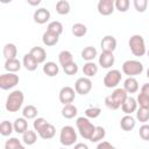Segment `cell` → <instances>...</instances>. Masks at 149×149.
I'll return each mask as SVG.
<instances>
[{
    "mask_svg": "<svg viewBox=\"0 0 149 149\" xmlns=\"http://www.w3.org/2000/svg\"><path fill=\"white\" fill-rule=\"evenodd\" d=\"M23 100H24V95H23V92L20 91V90H15L13 92H10L7 97V100H6V109L10 113H15L17 112L22 105H23Z\"/></svg>",
    "mask_w": 149,
    "mask_h": 149,
    "instance_id": "cell-1",
    "label": "cell"
},
{
    "mask_svg": "<svg viewBox=\"0 0 149 149\" xmlns=\"http://www.w3.org/2000/svg\"><path fill=\"white\" fill-rule=\"evenodd\" d=\"M76 126H77V129L80 134L81 137L86 139V140H90L95 130V127L87 118H84V116H79L77 118L76 120Z\"/></svg>",
    "mask_w": 149,
    "mask_h": 149,
    "instance_id": "cell-2",
    "label": "cell"
},
{
    "mask_svg": "<svg viewBox=\"0 0 149 149\" xmlns=\"http://www.w3.org/2000/svg\"><path fill=\"white\" fill-rule=\"evenodd\" d=\"M128 45H129L130 51L133 52V55L136 56V57H142L147 52L146 42H144V38L141 35H137V34L133 35L128 41Z\"/></svg>",
    "mask_w": 149,
    "mask_h": 149,
    "instance_id": "cell-3",
    "label": "cell"
},
{
    "mask_svg": "<svg viewBox=\"0 0 149 149\" xmlns=\"http://www.w3.org/2000/svg\"><path fill=\"white\" fill-rule=\"evenodd\" d=\"M122 72L128 77H135L143 72V64L136 59H128L122 64Z\"/></svg>",
    "mask_w": 149,
    "mask_h": 149,
    "instance_id": "cell-4",
    "label": "cell"
},
{
    "mask_svg": "<svg viewBox=\"0 0 149 149\" xmlns=\"http://www.w3.org/2000/svg\"><path fill=\"white\" fill-rule=\"evenodd\" d=\"M77 141V133L72 126H64L59 133V142L64 147L73 146Z\"/></svg>",
    "mask_w": 149,
    "mask_h": 149,
    "instance_id": "cell-5",
    "label": "cell"
},
{
    "mask_svg": "<svg viewBox=\"0 0 149 149\" xmlns=\"http://www.w3.org/2000/svg\"><path fill=\"white\" fill-rule=\"evenodd\" d=\"M20 81V78L17 74L15 73H3L0 76V87L2 90H10L13 87H15Z\"/></svg>",
    "mask_w": 149,
    "mask_h": 149,
    "instance_id": "cell-6",
    "label": "cell"
},
{
    "mask_svg": "<svg viewBox=\"0 0 149 149\" xmlns=\"http://www.w3.org/2000/svg\"><path fill=\"white\" fill-rule=\"evenodd\" d=\"M121 81V72L116 69L109 70L104 77V85L107 88H114Z\"/></svg>",
    "mask_w": 149,
    "mask_h": 149,
    "instance_id": "cell-7",
    "label": "cell"
},
{
    "mask_svg": "<svg viewBox=\"0 0 149 149\" xmlns=\"http://www.w3.org/2000/svg\"><path fill=\"white\" fill-rule=\"evenodd\" d=\"M74 90L78 94L85 95L92 90V81L87 77H80L74 83Z\"/></svg>",
    "mask_w": 149,
    "mask_h": 149,
    "instance_id": "cell-8",
    "label": "cell"
},
{
    "mask_svg": "<svg viewBox=\"0 0 149 149\" xmlns=\"http://www.w3.org/2000/svg\"><path fill=\"white\" fill-rule=\"evenodd\" d=\"M76 90L72 88L71 86H64L61 88L59 91V94H58V98H59V101L63 104V105H68V104H71L73 100H74V97H76Z\"/></svg>",
    "mask_w": 149,
    "mask_h": 149,
    "instance_id": "cell-9",
    "label": "cell"
},
{
    "mask_svg": "<svg viewBox=\"0 0 149 149\" xmlns=\"http://www.w3.org/2000/svg\"><path fill=\"white\" fill-rule=\"evenodd\" d=\"M98 12L99 14L104 15V16H107V15H111L114 9H115V6H114V1L113 0H100L98 2Z\"/></svg>",
    "mask_w": 149,
    "mask_h": 149,
    "instance_id": "cell-10",
    "label": "cell"
},
{
    "mask_svg": "<svg viewBox=\"0 0 149 149\" xmlns=\"http://www.w3.org/2000/svg\"><path fill=\"white\" fill-rule=\"evenodd\" d=\"M100 47L102 51H107V52H113L116 49V40L114 36L112 35H106L105 37H102L101 42H100Z\"/></svg>",
    "mask_w": 149,
    "mask_h": 149,
    "instance_id": "cell-11",
    "label": "cell"
},
{
    "mask_svg": "<svg viewBox=\"0 0 149 149\" xmlns=\"http://www.w3.org/2000/svg\"><path fill=\"white\" fill-rule=\"evenodd\" d=\"M137 101L135 98L133 97H127V99L123 101V104L121 105V109L123 113H126V115H132V113L137 111Z\"/></svg>",
    "mask_w": 149,
    "mask_h": 149,
    "instance_id": "cell-12",
    "label": "cell"
},
{
    "mask_svg": "<svg viewBox=\"0 0 149 149\" xmlns=\"http://www.w3.org/2000/svg\"><path fill=\"white\" fill-rule=\"evenodd\" d=\"M34 21L38 24H44L50 20V12L47 8H38L34 12Z\"/></svg>",
    "mask_w": 149,
    "mask_h": 149,
    "instance_id": "cell-13",
    "label": "cell"
},
{
    "mask_svg": "<svg viewBox=\"0 0 149 149\" xmlns=\"http://www.w3.org/2000/svg\"><path fill=\"white\" fill-rule=\"evenodd\" d=\"M115 62L114 55L113 52H107V51H102L99 56V65L102 69H109Z\"/></svg>",
    "mask_w": 149,
    "mask_h": 149,
    "instance_id": "cell-14",
    "label": "cell"
},
{
    "mask_svg": "<svg viewBox=\"0 0 149 149\" xmlns=\"http://www.w3.org/2000/svg\"><path fill=\"white\" fill-rule=\"evenodd\" d=\"M55 134H56V128L54 127V125H51L49 122L38 132L40 137L43 140H50L55 136Z\"/></svg>",
    "mask_w": 149,
    "mask_h": 149,
    "instance_id": "cell-15",
    "label": "cell"
},
{
    "mask_svg": "<svg viewBox=\"0 0 149 149\" xmlns=\"http://www.w3.org/2000/svg\"><path fill=\"white\" fill-rule=\"evenodd\" d=\"M123 88L127 93H135L139 90V81L136 78L134 77H128L125 81H123Z\"/></svg>",
    "mask_w": 149,
    "mask_h": 149,
    "instance_id": "cell-16",
    "label": "cell"
},
{
    "mask_svg": "<svg viewBox=\"0 0 149 149\" xmlns=\"http://www.w3.org/2000/svg\"><path fill=\"white\" fill-rule=\"evenodd\" d=\"M22 65H23L24 69L28 70V71H35V70L37 69L38 63H37V61H36L30 54H26V55L23 56V59H22Z\"/></svg>",
    "mask_w": 149,
    "mask_h": 149,
    "instance_id": "cell-17",
    "label": "cell"
},
{
    "mask_svg": "<svg viewBox=\"0 0 149 149\" xmlns=\"http://www.w3.org/2000/svg\"><path fill=\"white\" fill-rule=\"evenodd\" d=\"M135 119L132 116V115H125L121 118V121H120V127L122 128V130L125 132H130L133 130V128L135 127Z\"/></svg>",
    "mask_w": 149,
    "mask_h": 149,
    "instance_id": "cell-18",
    "label": "cell"
},
{
    "mask_svg": "<svg viewBox=\"0 0 149 149\" xmlns=\"http://www.w3.org/2000/svg\"><path fill=\"white\" fill-rule=\"evenodd\" d=\"M29 54L37 61L38 64L43 63L45 61V58H47V52H45V50L42 47H34V48H31Z\"/></svg>",
    "mask_w": 149,
    "mask_h": 149,
    "instance_id": "cell-19",
    "label": "cell"
},
{
    "mask_svg": "<svg viewBox=\"0 0 149 149\" xmlns=\"http://www.w3.org/2000/svg\"><path fill=\"white\" fill-rule=\"evenodd\" d=\"M58 40H59V36H58V35H56V34H54V33H50V31H48V30H47V31L43 34V36H42V42H43V44L47 45V47H52V45L57 44V43H58Z\"/></svg>",
    "mask_w": 149,
    "mask_h": 149,
    "instance_id": "cell-20",
    "label": "cell"
},
{
    "mask_svg": "<svg viewBox=\"0 0 149 149\" xmlns=\"http://www.w3.org/2000/svg\"><path fill=\"white\" fill-rule=\"evenodd\" d=\"M21 66H22V63L17 58L6 59V62H5V70L10 73H15L16 71H19L21 69Z\"/></svg>",
    "mask_w": 149,
    "mask_h": 149,
    "instance_id": "cell-21",
    "label": "cell"
},
{
    "mask_svg": "<svg viewBox=\"0 0 149 149\" xmlns=\"http://www.w3.org/2000/svg\"><path fill=\"white\" fill-rule=\"evenodd\" d=\"M43 72L48 77H55L59 72V68L55 62H47L43 65Z\"/></svg>",
    "mask_w": 149,
    "mask_h": 149,
    "instance_id": "cell-22",
    "label": "cell"
},
{
    "mask_svg": "<svg viewBox=\"0 0 149 149\" xmlns=\"http://www.w3.org/2000/svg\"><path fill=\"white\" fill-rule=\"evenodd\" d=\"M83 73L87 78L94 77L98 73V65L94 62H86L83 66Z\"/></svg>",
    "mask_w": 149,
    "mask_h": 149,
    "instance_id": "cell-23",
    "label": "cell"
},
{
    "mask_svg": "<svg viewBox=\"0 0 149 149\" xmlns=\"http://www.w3.org/2000/svg\"><path fill=\"white\" fill-rule=\"evenodd\" d=\"M16 54H17V49H16L15 44H13V43L5 44L3 50H2V55H3V57L6 59H14V58H16Z\"/></svg>",
    "mask_w": 149,
    "mask_h": 149,
    "instance_id": "cell-24",
    "label": "cell"
},
{
    "mask_svg": "<svg viewBox=\"0 0 149 149\" xmlns=\"http://www.w3.org/2000/svg\"><path fill=\"white\" fill-rule=\"evenodd\" d=\"M112 98L121 106L122 104H123V101L127 99V97H128V93L125 91V88L123 87H118V88H115L113 92H112Z\"/></svg>",
    "mask_w": 149,
    "mask_h": 149,
    "instance_id": "cell-25",
    "label": "cell"
},
{
    "mask_svg": "<svg viewBox=\"0 0 149 149\" xmlns=\"http://www.w3.org/2000/svg\"><path fill=\"white\" fill-rule=\"evenodd\" d=\"M14 130L17 133V134H24L27 130H28V121L27 119H24L23 116L22 118H17L15 121H14Z\"/></svg>",
    "mask_w": 149,
    "mask_h": 149,
    "instance_id": "cell-26",
    "label": "cell"
},
{
    "mask_svg": "<svg viewBox=\"0 0 149 149\" xmlns=\"http://www.w3.org/2000/svg\"><path fill=\"white\" fill-rule=\"evenodd\" d=\"M78 113V109L74 105L72 104H68V105H64L63 108H62V115L63 118L65 119H73Z\"/></svg>",
    "mask_w": 149,
    "mask_h": 149,
    "instance_id": "cell-27",
    "label": "cell"
},
{
    "mask_svg": "<svg viewBox=\"0 0 149 149\" xmlns=\"http://www.w3.org/2000/svg\"><path fill=\"white\" fill-rule=\"evenodd\" d=\"M58 62L64 68V66H66V65H69L73 62V56L69 50H63L58 55Z\"/></svg>",
    "mask_w": 149,
    "mask_h": 149,
    "instance_id": "cell-28",
    "label": "cell"
},
{
    "mask_svg": "<svg viewBox=\"0 0 149 149\" xmlns=\"http://www.w3.org/2000/svg\"><path fill=\"white\" fill-rule=\"evenodd\" d=\"M97 49L94 47H86L81 50V58L86 62H92L97 57Z\"/></svg>",
    "mask_w": 149,
    "mask_h": 149,
    "instance_id": "cell-29",
    "label": "cell"
},
{
    "mask_svg": "<svg viewBox=\"0 0 149 149\" xmlns=\"http://www.w3.org/2000/svg\"><path fill=\"white\" fill-rule=\"evenodd\" d=\"M70 2L66 0H59L56 2V12L59 15H66L70 13Z\"/></svg>",
    "mask_w": 149,
    "mask_h": 149,
    "instance_id": "cell-30",
    "label": "cell"
},
{
    "mask_svg": "<svg viewBox=\"0 0 149 149\" xmlns=\"http://www.w3.org/2000/svg\"><path fill=\"white\" fill-rule=\"evenodd\" d=\"M37 108L34 106V105H27L23 107L22 109V116L27 120H30V119H35L37 116Z\"/></svg>",
    "mask_w": 149,
    "mask_h": 149,
    "instance_id": "cell-31",
    "label": "cell"
},
{
    "mask_svg": "<svg viewBox=\"0 0 149 149\" xmlns=\"http://www.w3.org/2000/svg\"><path fill=\"white\" fill-rule=\"evenodd\" d=\"M22 141H23V143L27 144V146L34 144V143L37 141V134H36V132L28 129L24 134H22Z\"/></svg>",
    "mask_w": 149,
    "mask_h": 149,
    "instance_id": "cell-32",
    "label": "cell"
},
{
    "mask_svg": "<svg viewBox=\"0 0 149 149\" xmlns=\"http://www.w3.org/2000/svg\"><path fill=\"white\" fill-rule=\"evenodd\" d=\"M14 130V125L7 120H3L0 123V134L2 136H9Z\"/></svg>",
    "mask_w": 149,
    "mask_h": 149,
    "instance_id": "cell-33",
    "label": "cell"
},
{
    "mask_svg": "<svg viewBox=\"0 0 149 149\" xmlns=\"http://www.w3.org/2000/svg\"><path fill=\"white\" fill-rule=\"evenodd\" d=\"M87 33V27L84 24V23H74L72 26V34L76 36V37H81L84 36L85 34Z\"/></svg>",
    "mask_w": 149,
    "mask_h": 149,
    "instance_id": "cell-34",
    "label": "cell"
},
{
    "mask_svg": "<svg viewBox=\"0 0 149 149\" xmlns=\"http://www.w3.org/2000/svg\"><path fill=\"white\" fill-rule=\"evenodd\" d=\"M105 135H106L105 128L101 127V126H97V127H95V130H94V133H93V135H92V137L90 139V141H91V142H99V141L104 140Z\"/></svg>",
    "mask_w": 149,
    "mask_h": 149,
    "instance_id": "cell-35",
    "label": "cell"
},
{
    "mask_svg": "<svg viewBox=\"0 0 149 149\" xmlns=\"http://www.w3.org/2000/svg\"><path fill=\"white\" fill-rule=\"evenodd\" d=\"M47 30L59 36V35L63 33V24H62L59 21H51V22L48 24Z\"/></svg>",
    "mask_w": 149,
    "mask_h": 149,
    "instance_id": "cell-36",
    "label": "cell"
},
{
    "mask_svg": "<svg viewBox=\"0 0 149 149\" xmlns=\"http://www.w3.org/2000/svg\"><path fill=\"white\" fill-rule=\"evenodd\" d=\"M5 149H26V148L21 144V142H20L19 139H16V137H10L9 140L6 141V143H5Z\"/></svg>",
    "mask_w": 149,
    "mask_h": 149,
    "instance_id": "cell-37",
    "label": "cell"
},
{
    "mask_svg": "<svg viewBox=\"0 0 149 149\" xmlns=\"http://www.w3.org/2000/svg\"><path fill=\"white\" fill-rule=\"evenodd\" d=\"M136 119L142 123H146L147 121H149V109L139 107L136 111Z\"/></svg>",
    "mask_w": 149,
    "mask_h": 149,
    "instance_id": "cell-38",
    "label": "cell"
},
{
    "mask_svg": "<svg viewBox=\"0 0 149 149\" xmlns=\"http://www.w3.org/2000/svg\"><path fill=\"white\" fill-rule=\"evenodd\" d=\"M101 114V108L98 106H92L85 109V115L87 119H95Z\"/></svg>",
    "mask_w": 149,
    "mask_h": 149,
    "instance_id": "cell-39",
    "label": "cell"
},
{
    "mask_svg": "<svg viewBox=\"0 0 149 149\" xmlns=\"http://www.w3.org/2000/svg\"><path fill=\"white\" fill-rule=\"evenodd\" d=\"M114 6H115V9H118L121 13H125L129 8V0H115Z\"/></svg>",
    "mask_w": 149,
    "mask_h": 149,
    "instance_id": "cell-40",
    "label": "cell"
},
{
    "mask_svg": "<svg viewBox=\"0 0 149 149\" xmlns=\"http://www.w3.org/2000/svg\"><path fill=\"white\" fill-rule=\"evenodd\" d=\"M136 101H137V105L142 108H148L149 109V97H147L146 94L143 93H139L137 98H136Z\"/></svg>",
    "mask_w": 149,
    "mask_h": 149,
    "instance_id": "cell-41",
    "label": "cell"
},
{
    "mask_svg": "<svg viewBox=\"0 0 149 149\" xmlns=\"http://www.w3.org/2000/svg\"><path fill=\"white\" fill-rule=\"evenodd\" d=\"M133 3H134V8H135L139 13L146 12L147 6H148V1H147V0H134Z\"/></svg>",
    "mask_w": 149,
    "mask_h": 149,
    "instance_id": "cell-42",
    "label": "cell"
},
{
    "mask_svg": "<svg viewBox=\"0 0 149 149\" xmlns=\"http://www.w3.org/2000/svg\"><path fill=\"white\" fill-rule=\"evenodd\" d=\"M105 105H106V107L107 108H109V109H113V111H115V109H118L119 107H120V105L112 98V95L109 94V95H107L106 98H105Z\"/></svg>",
    "mask_w": 149,
    "mask_h": 149,
    "instance_id": "cell-43",
    "label": "cell"
},
{
    "mask_svg": "<svg viewBox=\"0 0 149 149\" xmlns=\"http://www.w3.org/2000/svg\"><path fill=\"white\" fill-rule=\"evenodd\" d=\"M47 123H48V121H47L44 118H37V119H35V121H34V123H33L34 130L37 132V134H38V132H40Z\"/></svg>",
    "mask_w": 149,
    "mask_h": 149,
    "instance_id": "cell-44",
    "label": "cell"
},
{
    "mask_svg": "<svg viewBox=\"0 0 149 149\" xmlns=\"http://www.w3.org/2000/svg\"><path fill=\"white\" fill-rule=\"evenodd\" d=\"M139 135H140V137H141L142 140L149 141V125L143 123V125L140 127V129H139Z\"/></svg>",
    "mask_w": 149,
    "mask_h": 149,
    "instance_id": "cell-45",
    "label": "cell"
},
{
    "mask_svg": "<svg viewBox=\"0 0 149 149\" xmlns=\"http://www.w3.org/2000/svg\"><path fill=\"white\" fill-rule=\"evenodd\" d=\"M63 70H64V72H65L68 76H73V74H76V73L78 72V65H77L74 62H72L71 64L64 66Z\"/></svg>",
    "mask_w": 149,
    "mask_h": 149,
    "instance_id": "cell-46",
    "label": "cell"
},
{
    "mask_svg": "<svg viewBox=\"0 0 149 149\" xmlns=\"http://www.w3.org/2000/svg\"><path fill=\"white\" fill-rule=\"evenodd\" d=\"M97 149H116V148L113 144H111L109 142H107V141H101V142L98 143Z\"/></svg>",
    "mask_w": 149,
    "mask_h": 149,
    "instance_id": "cell-47",
    "label": "cell"
},
{
    "mask_svg": "<svg viewBox=\"0 0 149 149\" xmlns=\"http://www.w3.org/2000/svg\"><path fill=\"white\" fill-rule=\"evenodd\" d=\"M141 93H143V94H146L147 97H149V83L142 85V87H141Z\"/></svg>",
    "mask_w": 149,
    "mask_h": 149,
    "instance_id": "cell-48",
    "label": "cell"
},
{
    "mask_svg": "<svg viewBox=\"0 0 149 149\" xmlns=\"http://www.w3.org/2000/svg\"><path fill=\"white\" fill-rule=\"evenodd\" d=\"M73 149H88V147H87V144L79 142V143H76V144H74Z\"/></svg>",
    "mask_w": 149,
    "mask_h": 149,
    "instance_id": "cell-49",
    "label": "cell"
},
{
    "mask_svg": "<svg viewBox=\"0 0 149 149\" xmlns=\"http://www.w3.org/2000/svg\"><path fill=\"white\" fill-rule=\"evenodd\" d=\"M27 2L30 5V6H37L41 3V0H27Z\"/></svg>",
    "mask_w": 149,
    "mask_h": 149,
    "instance_id": "cell-50",
    "label": "cell"
},
{
    "mask_svg": "<svg viewBox=\"0 0 149 149\" xmlns=\"http://www.w3.org/2000/svg\"><path fill=\"white\" fill-rule=\"evenodd\" d=\"M147 77H148V79H149V68H148V70H147Z\"/></svg>",
    "mask_w": 149,
    "mask_h": 149,
    "instance_id": "cell-51",
    "label": "cell"
},
{
    "mask_svg": "<svg viewBox=\"0 0 149 149\" xmlns=\"http://www.w3.org/2000/svg\"><path fill=\"white\" fill-rule=\"evenodd\" d=\"M147 54H148V57H149V50H148V51H147Z\"/></svg>",
    "mask_w": 149,
    "mask_h": 149,
    "instance_id": "cell-52",
    "label": "cell"
},
{
    "mask_svg": "<svg viewBox=\"0 0 149 149\" xmlns=\"http://www.w3.org/2000/svg\"><path fill=\"white\" fill-rule=\"evenodd\" d=\"M59 149H66V148H59Z\"/></svg>",
    "mask_w": 149,
    "mask_h": 149,
    "instance_id": "cell-53",
    "label": "cell"
}]
</instances>
